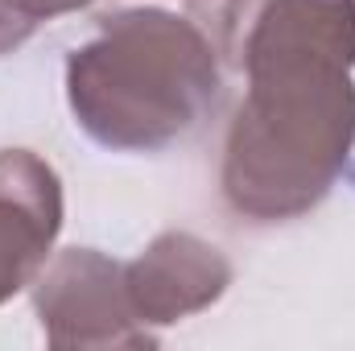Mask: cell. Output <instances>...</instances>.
Here are the masks:
<instances>
[{
	"instance_id": "obj_6",
	"label": "cell",
	"mask_w": 355,
	"mask_h": 351,
	"mask_svg": "<svg viewBox=\"0 0 355 351\" xmlns=\"http://www.w3.org/2000/svg\"><path fill=\"white\" fill-rule=\"evenodd\" d=\"M87 4H95V0H0V54L25 46L37 25L62 17V12H79Z\"/></svg>"
},
{
	"instance_id": "obj_3",
	"label": "cell",
	"mask_w": 355,
	"mask_h": 351,
	"mask_svg": "<svg viewBox=\"0 0 355 351\" xmlns=\"http://www.w3.org/2000/svg\"><path fill=\"white\" fill-rule=\"evenodd\" d=\"M33 314L58 351L153 348L157 335L132 314L124 264L99 248H62L33 281Z\"/></svg>"
},
{
	"instance_id": "obj_5",
	"label": "cell",
	"mask_w": 355,
	"mask_h": 351,
	"mask_svg": "<svg viewBox=\"0 0 355 351\" xmlns=\"http://www.w3.org/2000/svg\"><path fill=\"white\" fill-rule=\"evenodd\" d=\"M62 232V178L33 149H0V306L33 289Z\"/></svg>"
},
{
	"instance_id": "obj_4",
	"label": "cell",
	"mask_w": 355,
	"mask_h": 351,
	"mask_svg": "<svg viewBox=\"0 0 355 351\" xmlns=\"http://www.w3.org/2000/svg\"><path fill=\"white\" fill-rule=\"evenodd\" d=\"M232 277L236 268L223 257V248L194 232H162L145 244L137 261L124 264L132 314L149 331L211 310L227 293Z\"/></svg>"
},
{
	"instance_id": "obj_1",
	"label": "cell",
	"mask_w": 355,
	"mask_h": 351,
	"mask_svg": "<svg viewBox=\"0 0 355 351\" xmlns=\"http://www.w3.org/2000/svg\"><path fill=\"white\" fill-rule=\"evenodd\" d=\"M207 37L244 71L219 190L257 223L310 215L355 153V0H207Z\"/></svg>"
},
{
	"instance_id": "obj_2",
	"label": "cell",
	"mask_w": 355,
	"mask_h": 351,
	"mask_svg": "<svg viewBox=\"0 0 355 351\" xmlns=\"http://www.w3.org/2000/svg\"><path fill=\"white\" fill-rule=\"evenodd\" d=\"M223 87L207 29L170 8H112L67 58L75 124L112 153H157L190 137Z\"/></svg>"
}]
</instances>
